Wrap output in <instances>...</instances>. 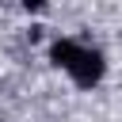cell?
I'll use <instances>...</instances> for the list:
<instances>
[{
	"label": "cell",
	"mask_w": 122,
	"mask_h": 122,
	"mask_svg": "<svg viewBox=\"0 0 122 122\" xmlns=\"http://www.w3.org/2000/svg\"><path fill=\"white\" fill-rule=\"evenodd\" d=\"M69 72H72V80H76V84H95V80H99V72H103V57H99L95 50H80V53H76V61L69 65Z\"/></svg>",
	"instance_id": "cell-1"
},
{
	"label": "cell",
	"mask_w": 122,
	"mask_h": 122,
	"mask_svg": "<svg viewBox=\"0 0 122 122\" xmlns=\"http://www.w3.org/2000/svg\"><path fill=\"white\" fill-rule=\"evenodd\" d=\"M76 53H80V46H72V42H57V46H53V61L65 65V69L76 61Z\"/></svg>",
	"instance_id": "cell-2"
}]
</instances>
